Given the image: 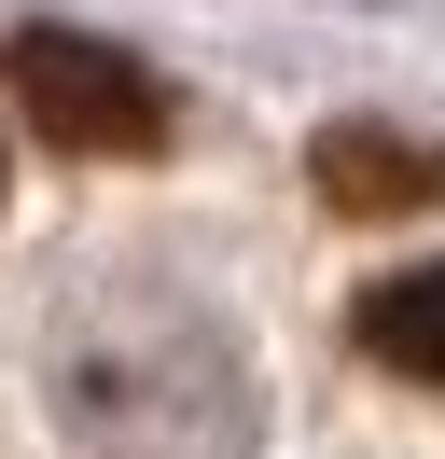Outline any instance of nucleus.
I'll return each mask as SVG.
<instances>
[{
  "label": "nucleus",
  "instance_id": "obj_1",
  "mask_svg": "<svg viewBox=\"0 0 445 459\" xmlns=\"http://www.w3.org/2000/svg\"><path fill=\"white\" fill-rule=\"evenodd\" d=\"M0 70H14V112L56 153H153L167 140V84L139 56H111V42H83V29H14Z\"/></svg>",
  "mask_w": 445,
  "mask_h": 459
},
{
  "label": "nucleus",
  "instance_id": "obj_2",
  "mask_svg": "<svg viewBox=\"0 0 445 459\" xmlns=\"http://www.w3.org/2000/svg\"><path fill=\"white\" fill-rule=\"evenodd\" d=\"M320 195L348 209V223H389V209H432L445 195V153L432 140H404V126H320Z\"/></svg>",
  "mask_w": 445,
  "mask_h": 459
},
{
  "label": "nucleus",
  "instance_id": "obj_3",
  "mask_svg": "<svg viewBox=\"0 0 445 459\" xmlns=\"http://www.w3.org/2000/svg\"><path fill=\"white\" fill-rule=\"evenodd\" d=\"M362 348H376L389 376H432V390H445V264H417V279H376V292H362Z\"/></svg>",
  "mask_w": 445,
  "mask_h": 459
}]
</instances>
